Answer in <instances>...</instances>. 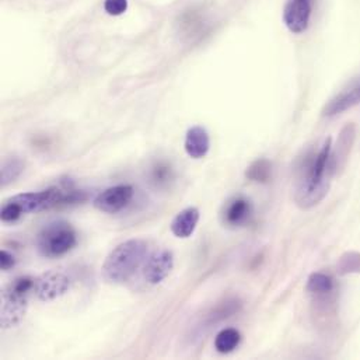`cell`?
I'll return each mask as SVG.
<instances>
[{
    "instance_id": "obj_18",
    "label": "cell",
    "mask_w": 360,
    "mask_h": 360,
    "mask_svg": "<svg viewBox=\"0 0 360 360\" xmlns=\"http://www.w3.org/2000/svg\"><path fill=\"white\" fill-rule=\"evenodd\" d=\"M16 265V258L12 253L2 250L0 251V268L2 271H10Z\"/></svg>"
},
{
    "instance_id": "obj_4",
    "label": "cell",
    "mask_w": 360,
    "mask_h": 360,
    "mask_svg": "<svg viewBox=\"0 0 360 360\" xmlns=\"http://www.w3.org/2000/svg\"><path fill=\"white\" fill-rule=\"evenodd\" d=\"M70 285L72 281L65 272L49 271L36 279L34 293L41 302H52L66 295L70 289Z\"/></svg>"
},
{
    "instance_id": "obj_13",
    "label": "cell",
    "mask_w": 360,
    "mask_h": 360,
    "mask_svg": "<svg viewBox=\"0 0 360 360\" xmlns=\"http://www.w3.org/2000/svg\"><path fill=\"white\" fill-rule=\"evenodd\" d=\"M242 342V334L234 328L220 331L214 338V347L219 353H230Z\"/></svg>"
},
{
    "instance_id": "obj_17",
    "label": "cell",
    "mask_w": 360,
    "mask_h": 360,
    "mask_svg": "<svg viewBox=\"0 0 360 360\" xmlns=\"http://www.w3.org/2000/svg\"><path fill=\"white\" fill-rule=\"evenodd\" d=\"M341 268L345 269L342 272H359L360 271V256L359 254H349V260L343 258Z\"/></svg>"
},
{
    "instance_id": "obj_9",
    "label": "cell",
    "mask_w": 360,
    "mask_h": 360,
    "mask_svg": "<svg viewBox=\"0 0 360 360\" xmlns=\"http://www.w3.org/2000/svg\"><path fill=\"white\" fill-rule=\"evenodd\" d=\"M360 102V81L349 87L347 90L339 93L336 97L328 101L322 109L324 116H334L345 112L346 109L357 105Z\"/></svg>"
},
{
    "instance_id": "obj_14",
    "label": "cell",
    "mask_w": 360,
    "mask_h": 360,
    "mask_svg": "<svg viewBox=\"0 0 360 360\" xmlns=\"http://www.w3.org/2000/svg\"><path fill=\"white\" fill-rule=\"evenodd\" d=\"M246 177L256 182H268L272 177V164L267 159L256 160L246 171Z\"/></svg>"
},
{
    "instance_id": "obj_5",
    "label": "cell",
    "mask_w": 360,
    "mask_h": 360,
    "mask_svg": "<svg viewBox=\"0 0 360 360\" xmlns=\"http://www.w3.org/2000/svg\"><path fill=\"white\" fill-rule=\"evenodd\" d=\"M134 187L123 184L104 189L94 198V208L104 213H118L125 209L134 198Z\"/></svg>"
},
{
    "instance_id": "obj_11",
    "label": "cell",
    "mask_w": 360,
    "mask_h": 360,
    "mask_svg": "<svg viewBox=\"0 0 360 360\" xmlns=\"http://www.w3.org/2000/svg\"><path fill=\"white\" fill-rule=\"evenodd\" d=\"M201 213L196 208H187L181 210L171 221L170 227L175 237L178 238H188L194 234L198 221H199Z\"/></svg>"
},
{
    "instance_id": "obj_1",
    "label": "cell",
    "mask_w": 360,
    "mask_h": 360,
    "mask_svg": "<svg viewBox=\"0 0 360 360\" xmlns=\"http://www.w3.org/2000/svg\"><path fill=\"white\" fill-rule=\"evenodd\" d=\"M148 251V243L141 238H131L118 244L102 264V279L111 285H123L128 282L146 263Z\"/></svg>"
},
{
    "instance_id": "obj_2",
    "label": "cell",
    "mask_w": 360,
    "mask_h": 360,
    "mask_svg": "<svg viewBox=\"0 0 360 360\" xmlns=\"http://www.w3.org/2000/svg\"><path fill=\"white\" fill-rule=\"evenodd\" d=\"M36 279L22 276L8 285L2 293V314L0 324L3 329H10L22 324L29 308V299L34 292Z\"/></svg>"
},
{
    "instance_id": "obj_7",
    "label": "cell",
    "mask_w": 360,
    "mask_h": 360,
    "mask_svg": "<svg viewBox=\"0 0 360 360\" xmlns=\"http://www.w3.org/2000/svg\"><path fill=\"white\" fill-rule=\"evenodd\" d=\"M174 268V256L170 250H159L153 253L145 263L143 276L148 283H162Z\"/></svg>"
},
{
    "instance_id": "obj_10",
    "label": "cell",
    "mask_w": 360,
    "mask_h": 360,
    "mask_svg": "<svg viewBox=\"0 0 360 360\" xmlns=\"http://www.w3.org/2000/svg\"><path fill=\"white\" fill-rule=\"evenodd\" d=\"M185 152L191 159H203L210 148L209 134L203 127H192L188 130L184 143Z\"/></svg>"
},
{
    "instance_id": "obj_16",
    "label": "cell",
    "mask_w": 360,
    "mask_h": 360,
    "mask_svg": "<svg viewBox=\"0 0 360 360\" xmlns=\"http://www.w3.org/2000/svg\"><path fill=\"white\" fill-rule=\"evenodd\" d=\"M104 9L109 16H121L128 9V0H104Z\"/></svg>"
},
{
    "instance_id": "obj_6",
    "label": "cell",
    "mask_w": 360,
    "mask_h": 360,
    "mask_svg": "<svg viewBox=\"0 0 360 360\" xmlns=\"http://www.w3.org/2000/svg\"><path fill=\"white\" fill-rule=\"evenodd\" d=\"M313 0H289L283 10V22L293 34H302L308 29Z\"/></svg>"
},
{
    "instance_id": "obj_15",
    "label": "cell",
    "mask_w": 360,
    "mask_h": 360,
    "mask_svg": "<svg viewBox=\"0 0 360 360\" xmlns=\"http://www.w3.org/2000/svg\"><path fill=\"white\" fill-rule=\"evenodd\" d=\"M334 289V281L331 276L324 274H313L307 281V290L314 295H325Z\"/></svg>"
},
{
    "instance_id": "obj_12",
    "label": "cell",
    "mask_w": 360,
    "mask_h": 360,
    "mask_svg": "<svg viewBox=\"0 0 360 360\" xmlns=\"http://www.w3.org/2000/svg\"><path fill=\"white\" fill-rule=\"evenodd\" d=\"M24 171V162L20 157L12 156L6 157L2 163V170H0V185L3 188L15 182Z\"/></svg>"
},
{
    "instance_id": "obj_3",
    "label": "cell",
    "mask_w": 360,
    "mask_h": 360,
    "mask_svg": "<svg viewBox=\"0 0 360 360\" xmlns=\"http://www.w3.org/2000/svg\"><path fill=\"white\" fill-rule=\"evenodd\" d=\"M77 244V234L73 226L63 220L47 224L38 234L37 246L41 256L59 258L72 251Z\"/></svg>"
},
{
    "instance_id": "obj_19",
    "label": "cell",
    "mask_w": 360,
    "mask_h": 360,
    "mask_svg": "<svg viewBox=\"0 0 360 360\" xmlns=\"http://www.w3.org/2000/svg\"><path fill=\"white\" fill-rule=\"evenodd\" d=\"M170 174V167L169 166H164V164H159L156 169H155V178L156 180H166Z\"/></svg>"
},
{
    "instance_id": "obj_8",
    "label": "cell",
    "mask_w": 360,
    "mask_h": 360,
    "mask_svg": "<svg viewBox=\"0 0 360 360\" xmlns=\"http://www.w3.org/2000/svg\"><path fill=\"white\" fill-rule=\"evenodd\" d=\"M253 212V205L247 198L235 196L224 205L223 223L228 227H242L250 221Z\"/></svg>"
}]
</instances>
